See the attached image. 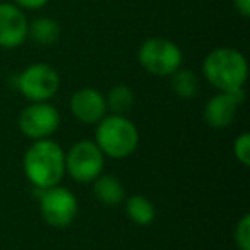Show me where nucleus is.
Listing matches in <instances>:
<instances>
[{
    "instance_id": "f03ea898",
    "label": "nucleus",
    "mask_w": 250,
    "mask_h": 250,
    "mask_svg": "<svg viewBox=\"0 0 250 250\" xmlns=\"http://www.w3.org/2000/svg\"><path fill=\"white\" fill-rule=\"evenodd\" d=\"M204 77L219 91L243 89L249 67L247 60L235 48H216L204 59Z\"/></svg>"
},
{
    "instance_id": "f257e3e1",
    "label": "nucleus",
    "mask_w": 250,
    "mask_h": 250,
    "mask_svg": "<svg viewBox=\"0 0 250 250\" xmlns=\"http://www.w3.org/2000/svg\"><path fill=\"white\" fill-rule=\"evenodd\" d=\"M22 167L28 180L45 190L62 180L65 173V153L55 141H35L26 151Z\"/></svg>"
},
{
    "instance_id": "f8f14e48",
    "label": "nucleus",
    "mask_w": 250,
    "mask_h": 250,
    "mask_svg": "<svg viewBox=\"0 0 250 250\" xmlns=\"http://www.w3.org/2000/svg\"><path fill=\"white\" fill-rule=\"evenodd\" d=\"M93 192L94 197L104 206H117L125 197L124 185L113 175H98L93 180Z\"/></svg>"
},
{
    "instance_id": "9d476101",
    "label": "nucleus",
    "mask_w": 250,
    "mask_h": 250,
    "mask_svg": "<svg viewBox=\"0 0 250 250\" xmlns=\"http://www.w3.org/2000/svg\"><path fill=\"white\" fill-rule=\"evenodd\" d=\"M28 19L14 4H0V46L16 48L28 38Z\"/></svg>"
},
{
    "instance_id": "6ab92c4d",
    "label": "nucleus",
    "mask_w": 250,
    "mask_h": 250,
    "mask_svg": "<svg viewBox=\"0 0 250 250\" xmlns=\"http://www.w3.org/2000/svg\"><path fill=\"white\" fill-rule=\"evenodd\" d=\"M16 4L24 9H40L48 2V0H14Z\"/></svg>"
},
{
    "instance_id": "1a4fd4ad",
    "label": "nucleus",
    "mask_w": 250,
    "mask_h": 250,
    "mask_svg": "<svg viewBox=\"0 0 250 250\" xmlns=\"http://www.w3.org/2000/svg\"><path fill=\"white\" fill-rule=\"evenodd\" d=\"M245 100L243 89L219 91L204 106V120L212 129H226L235 120V111Z\"/></svg>"
},
{
    "instance_id": "aec40b11",
    "label": "nucleus",
    "mask_w": 250,
    "mask_h": 250,
    "mask_svg": "<svg viewBox=\"0 0 250 250\" xmlns=\"http://www.w3.org/2000/svg\"><path fill=\"white\" fill-rule=\"evenodd\" d=\"M235 7L243 18L250 16V0H235Z\"/></svg>"
},
{
    "instance_id": "f3484780",
    "label": "nucleus",
    "mask_w": 250,
    "mask_h": 250,
    "mask_svg": "<svg viewBox=\"0 0 250 250\" xmlns=\"http://www.w3.org/2000/svg\"><path fill=\"white\" fill-rule=\"evenodd\" d=\"M235 243L240 250H250V216L243 214L235 228Z\"/></svg>"
},
{
    "instance_id": "4468645a",
    "label": "nucleus",
    "mask_w": 250,
    "mask_h": 250,
    "mask_svg": "<svg viewBox=\"0 0 250 250\" xmlns=\"http://www.w3.org/2000/svg\"><path fill=\"white\" fill-rule=\"evenodd\" d=\"M127 214L136 225L147 226L153 223L154 216H156V209L147 197L136 194L127 199Z\"/></svg>"
},
{
    "instance_id": "2eb2a0df",
    "label": "nucleus",
    "mask_w": 250,
    "mask_h": 250,
    "mask_svg": "<svg viewBox=\"0 0 250 250\" xmlns=\"http://www.w3.org/2000/svg\"><path fill=\"white\" fill-rule=\"evenodd\" d=\"M171 89L180 98H192L199 91V79L190 69H177L171 74Z\"/></svg>"
},
{
    "instance_id": "20e7f679",
    "label": "nucleus",
    "mask_w": 250,
    "mask_h": 250,
    "mask_svg": "<svg viewBox=\"0 0 250 250\" xmlns=\"http://www.w3.org/2000/svg\"><path fill=\"white\" fill-rule=\"evenodd\" d=\"M182 50L167 38H149L139 48V62L149 74L171 76L182 67Z\"/></svg>"
},
{
    "instance_id": "dca6fc26",
    "label": "nucleus",
    "mask_w": 250,
    "mask_h": 250,
    "mask_svg": "<svg viewBox=\"0 0 250 250\" xmlns=\"http://www.w3.org/2000/svg\"><path fill=\"white\" fill-rule=\"evenodd\" d=\"M106 100V108H110L115 115H124L125 111H129L134 104V93L130 91L129 86L118 84V86L111 87Z\"/></svg>"
},
{
    "instance_id": "0eeeda50",
    "label": "nucleus",
    "mask_w": 250,
    "mask_h": 250,
    "mask_svg": "<svg viewBox=\"0 0 250 250\" xmlns=\"http://www.w3.org/2000/svg\"><path fill=\"white\" fill-rule=\"evenodd\" d=\"M60 125V115L55 106L45 101H35L19 115V129L29 139H48Z\"/></svg>"
},
{
    "instance_id": "39448f33",
    "label": "nucleus",
    "mask_w": 250,
    "mask_h": 250,
    "mask_svg": "<svg viewBox=\"0 0 250 250\" xmlns=\"http://www.w3.org/2000/svg\"><path fill=\"white\" fill-rule=\"evenodd\" d=\"M40 209L42 216L53 228H67L72 225L77 216V199L69 188L53 185L45 188L40 199Z\"/></svg>"
},
{
    "instance_id": "7ed1b4c3",
    "label": "nucleus",
    "mask_w": 250,
    "mask_h": 250,
    "mask_svg": "<svg viewBox=\"0 0 250 250\" xmlns=\"http://www.w3.org/2000/svg\"><path fill=\"white\" fill-rule=\"evenodd\" d=\"M96 146L101 153L113 160L127 158L137 149L139 144V130L137 127L125 118L124 115H104L98 122L96 129Z\"/></svg>"
},
{
    "instance_id": "ddd939ff",
    "label": "nucleus",
    "mask_w": 250,
    "mask_h": 250,
    "mask_svg": "<svg viewBox=\"0 0 250 250\" xmlns=\"http://www.w3.org/2000/svg\"><path fill=\"white\" fill-rule=\"evenodd\" d=\"M28 35L35 40L38 45L50 46L57 43L60 36V26L55 19L52 18H38L31 22L28 28Z\"/></svg>"
},
{
    "instance_id": "9b49d317",
    "label": "nucleus",
    "mask_w": 250,
    "mask_h": 250,
    "mask_svg": "<svg viewBox=\"0 0 250 250\" xmlns=\"http://www.w3.org/2000/svg\"><path fill=\"white\" fill-rule=\"evenodd\" d=\"M106 110L104 96L93 87H83L70 98V111L84 124H98L106 115Z\"/></svg>"
},
{
    "instance_id": "6e6552de",
    "label": "nucleus",
    "mask_w": 250,
    "mask_h": 250,
    "mask_svg": "<svg viewBox=\"0 0 250 250\" xmlns=\"http://www.w3.org/2000/svg\"><path fill=\"white\" fill-rule=\"evenodd\" d=\"M19 89L31 101H46L57 94L60 77L53 67L46 63H33L19 76Z\"/></svg>"
},
{
    "instance_id": "423d86ee",
    "label": "nucleus",
    "mask_w": 250,
    "mask_h": 250,
    "mask_svg": "<svg viewBox=\"0 0 250 250\" xmlns=\"http://www.w3.org/2000/svg\"><path fill=\"white\" fill-rule=\"evenodd\" d=\"M104 154L93 141H79L65 154V171L76 182L86 184L101 175Z\"/></svg>"
},
{
    "instance_id": "a211bd4d",
    "label": "nucleus",
    "mask_w": 250,
    "mask_h": 250,
    "mask_svg": "<svg viewBox=\"0 0 250 250\" xmlns=\"http://www.w3.org/2000/svg\"><path fill=\"white\" fill-rule=\"evenodd\" d=\"M233 153H235L236 160H238L243 167H249L250 165V136L247 132H243L242 136H238L235 139Z\"/></svg>"
}]
</instances>
